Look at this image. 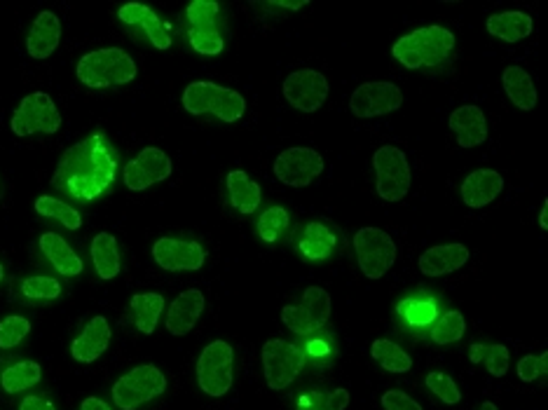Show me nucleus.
Wrapping results in <instances>:
<instances>
[{
    "instance_id": "f257e3e1",
    "label": "nucleus",
    "mask_w": 548,
    "mask_h": 410,
    "mask_svg": "<svg viewBox=\"0 0 548 410\" xmlns=\"http://www.w3.org/2000/svg\"><path fill=\"white\" fill-rule=\"evenodd\" d=\"M118 176V153L104 132H94L64 150L52 174V188L78 202H94Z\"/></svg>"
},
{
    "instance_id": "f03ea898",
    "label": "nucleus",
    "mask_w": 548,
    "mask_h": 410,
    "mask_svg": "<svg viewBox=\"0 0 548 410\" xmlns=\"http://www.w3.org/2000/svg\"><path fill=\"white\" fill-rule=\"evenodd\" d=\"M455 50V36L445 26H422L396 40L394 59L406 68L441 66Z\"/></svg>"
},
{
    "instance_id": "7ed1b4c3",
    "label": "nucleus",
    "mask_w": 548,
    "mask_h": 410,
    "mask_svg": "<svg viewBox=\"0 0 548 410\" xmlns=\"http://www.w3.org/2000/svg\"><path fill=\"white\" fill-rule=\"evenodd\" d=\"M78 80L92 90H108V87L129 85L136 78V64L120 47H104V50L87 52L75 66Z\"/></svg>"
},
{
    "instance_id": "20e7f679",
    "label": "nucleus",
    "mask_w": 548,
    "mask_h": 410,
    "mask_svg": "<svg viewBox=\"0 0 548 410\" xmlns=\"http://www.w3.org/2000/svg\"><path fill=\"white\" fill-rule=\"evenodd\" d=\"M183 108L190 115H214L223 122H237L244 118L246 101L239 92L221 87L216 82H190L183 92Z\"/></svg>"
},
{
    "instance_id": "39448f33",
    "label": "nucleus",
    "mask_w": 548,
    "mask_h": 410,
    "mask_svg": "<svg viewBox=\"0 0 548 410\" xmlns=\"http://www.w3.org/2000/svg\"><path fill=\"white\" fill-rule=\"evenodd\" d=\"M235 382V350L225 340H214L197 359V385L207 396H225Z\"/></svg>"
},
{
    "instance_id": "423d86ee",
    "label": "nucleus",
    "mask_w": 548,
    "mask_h": 410,
    "mask_svg": "<svg viewBox=\"0 0 548 410\" xmlns=\"http://www.w3.org/2000/svg\"><path fill=\"white\" fill-rule=\"evenodd\" d=\"M375 190L385 202H401L413 186L408 157L401 148L382 146L373 155Z\"/></svg>"
},
{
    "instance_id": "0eeeda50",
    "label": "nucleus",
    "mask_w": 548,
    "mask_h": 410,
    "mask_svg": "<svg viewBox=\"0 0 548 410\" xmlns=\"http://www.w3.org/2000/svg\"><path fill=\"white\" fill-rule=\"evenodd\" d=\"M167 392V378L153 364L136 366L113 385V401L120 410H136Z\"/></svg>"
},
{
    "instance_id": "6e6552de",
    "label": "nucleus",
    "mask_w": 548,
    "mask_h": 410,
    "mask_svg": "<svg viewBox=\"0 0 548 410\" xmlns=\"http://www.w3.org/2000/svg\"><path fill=\"white\" fill-rule=\"evenodd\" d=\"M260 359H263L267 387L274 389V392H284L286 387H291L305 366V352L289 340L279 338L267 340L263 352H260Z\"/></svg>"
},
{
    "instance_id": "1a4fd4ad",
    "label": "nucleus",
    "mask_w": 548,
    "mask_h": 410,
    "mask_svg": "<svg viewBox=\"0 0 548 410\" xmlns=\"http://www.w3.org/2000/svg\"><path fill=\"white\" fill-rule=\"evenodd\" d=\"M218 12L221 5L214 0H193L186 8L190 47L204 57H216L225 50V40L218 31Z\"/></svg>"
},
{
    "instance_id": "9d476101",
    "label": "nucleus",
    "mask_w": 548,
    "mask_h": 410,
    "mask_svg": "<svg viewBox=\"0 0 548 410\" xmlns=\"http://www.w3.org/2000/svg\"><path fill=\"white\" fill-rule=\"evenodd\" d=\"M331 293L321 286H307L300 305H286L282 310V321L289 331L298 336H312L324 328L331 319Z\"/></svg>"
},
{
    "instance_id": "9b49d317",
    "label": "nucleus",
    "mask_w": 548,
    "mask_h": 410,
    "mask_svg": "<svg viewBox=\"0 0 548 410\" xmlns=\"http://www.w3.org/2000/svg\"><path fill=\"white\" fill-rule=\"evenodd\" d=\"M354 251L363 277L368 279H382L396 261L394 239L380 228H361L356 232Z\"/></svg>"
},
{
    "instance_id": "f8f14e48",
    "label": "nucleus",
    "mask_w": 548,
    "mask_h": 410,
    "mask_svg": "<svg viewBox=\"0 0 548 410\" xmlns=\"http://www.w3.org/2000/svg\"><path fill=\"white\" fill-rule=\"evenodd\" d=\"M12 134H57L61 127V113L50 94L33 92L19 101L15 115H12Z\"/></svg>"
},
{
    "instance_id": "ddd939ff",
    "label": "nucleus",
    "mask_w": 548,
    "mask_h": 410,
    "mask_svg": "<svg viewBox=\"0 0 548 410\" xmlns=\"http://www.w3.org/2000/svg\"><path fill=\"white\" fill-rule=\"evenodd\" d=\"M324 172V157L314 148H286L274 160V176L291 188H307Z\"/></svg>"
},
{
    "instance_id": "4468645a",
    "label": "nucleus",
    "mask_w": 548,
    "mask_h": 410,
    "mask_svg": "<svg viewBox=\"0 0 548 410\" xmlns=\"http://www.w3.org/2000/svg\"><path fill=\"white\" fill-rule=\"evenodd\" d=\"M403 106V92L394 82H363L349 99V111L356 118H378L399 111Z\"/></svg>"
},
{
    "instance_id": "2eb2a0df",
    "label": "nucleus",
    "mask_w": 548,
    "mask_h": 410,
    "mask_svg": "<svg viewBox=\"0 0 548 410\" xmlns=\"http://www.w3.org/2000/svg\"><path fill=\"white\" fill-rule=\"evenodd\" d=\"M284 97L300 113H317L328 99V80L314 68H300L284 80Z\"/></svg>"
},
{
    "instance_id": "dca6fc26",
    "label": "nucleus",
    "mask_w": 548,
    "mask_h": 410,
    "mask_svg": "<svg viewBox=\"0 0 548 410\" xmlns=\"http://www.w3.org/2000/svg\"><path fill=\"white\" fill-rule=\"evenodd\" d=\"M153 258L167 272H197L207 263V251L200 242L162 237L153 244Z\"/></svg>"
},
{
    "instance_id": "f3484780",
    "label": "nucleus",
    "mask_w": 548,
    "mask_h": 410,
    "mask_svg": "<svg viewBox=\"0 0 548 410\" xmlns=\"http://www.w3.org/2000/svg\"><path fill=\"white\" fill-rule=\"evenodd\" d=\"M171 172H174V167L162 148H143L125 167V186L134 193H141L155 183L167 181Z\"/></svg>"
},
{
    "instance_id": "a211bd4d",
    "label": "nucleus",
    "mask_w": 548,
    "mask_h": 410,
    "mask_svg": "<svg viewBox=\"0 0 548 410\" xmlns=\"http://www.w3.org/2000/svg\"><path fill=\"white\" fill-rule=\"evenodd\" d=\"M118 17L122 24L139 29L143 36L148 38V43L157 47V50H169L171 47V31L169 24L162 22V17H157L155 10H150L143 3H127L118 10Z\"/></svg>"
},
{
    "instance_id": "6ab92c4d",
    "label": "nucleus",
    "mask_w": 548,
    "mask_h": 410,
    "mask_svg": "<svg viewBox=\"0 0 548 410\" xmlns=\"http://www.w3.org/2000/svg\"><path fill=\"white\" fill-rule=\"evenodd\" d=\"M111 324L106 317H94L87 321V326L82 328L80 336L71 343V354L80 364H94L101 354L111 345Z\"/></svg>"
},
{
    "instance_id": "aec40b11",
    "label": "nucleus",
    "mask_w": 548,
    "mask_h": 410,
    "mask_svg": "<svg viewBox=\"0 0 548 410\" xmlns=\"http://www.w3.org/2000/svg\"><path fill=\"white\" fill-rule=\"evenodd\" d=\"M469 261V246L450 242L438 244L424 251L420 256V272L424 277H445L464 268Z\"/></svg>"
},
{
    "instance_id": "412c9836",
    "label": "nucleus",
    "mask_w": 548,
    "mask_h": 410,
    "mask_svg": "<svg viewBox=\"0 0 548 410\" xmlns=\"http://www.w3.org/2000/svg\"><path fill=\"white\" fill-rule=\"evenodd\" d=\"M204 307H207V300H204V293L200 289L183 291L181 296L169 305L167 331L171 336H188V333L197 326V321H200Z\"/></svg>"
},
{
    "instance_id": "4be33fe9",
    "label": "nucleus",
    "mask_w": 548,
    "mask_h": 410,
    "mask_svg": "<svg viewBox=\"0 0 548 410\" xmlns=\"http://www.w3.org/2000/svg\"><path fill=\"white\" fill-rule=\"evenodd\" d=\"M450 129L460 148H476L488 141V118L478 106H460L450 113Z\"/></svg>"
},
{
    "instance_id": "5701e85b",
    "label": "nucleus",
    "mask_w": 548,
    "mask_h": 410,
    "mask_svg": "<svg viewBox=\"0 0 548 410\" xmlns=\"http://www.w3.org/2000/svg\"><path fill=\"white\" fill-rule=\"evenodd\" d=\"M504 190L502 174L495 169H478L471 172L462 183V200L471 209H483L490 202H495L499 193Z\"/></svg>"
},
{
    "instance_id": "b1692460",
    "label": "nucleus",
    "mask_w": 548,
    "mask_h": 410,
    "mask_svg": "<svg viewBox=\"0 0 548 410\" xmlns=\"http://www.w3.org/2000/svg\"><path fill=\"white\" fill-rule=\"evenodd\" d=\"M61 43V22L54 12L45 10L33 19L29 38H26V50L33 59H47L57 52Z\"/></svg>"
},
{
    "instance_id": "393cba45",
    "label": "nucleus",
    "mask_w": 548,
    "mask_h": 410,
    "mask_svg": "<svg viewBox=\"0 0 548 410\" xmlns=\"http://www.w3.org/2000/svg\"><path fill=\"white\" fill-rule=\"evenodd\" d=\"M335 249H338V237H335V232L326 223L312 221L300 232L298 251L307 261L324 263L335 254Z\"/></svg>"
},
{
    "instance_id": "a878e982",
    "label": "nucleus",
    "mask_w": 548,
    "mask_h": 410,
    "mask_svg": "<svg viewBox=\"0 0 548 410\" xmlns=\"http://www.w3.org/2000/svg\"><path fill=\"white\" fill-rule=\"evenodd\" d=\"M40 251H43V256L47 261L52 263V268L59 272V275L64 277H78L82 268V258L75 254L71 249V244L66 242L64 237H59L57 232H45V235H40L38 239Z\"/></svg>"
},
{
    "instance_id": "bb28decb",
    "label": "nucleus",
    "mask_w": 548,
    "mask_h": 410,
    "mask_svg": "<svg viewBox=\"0 0 548 410\" xmlns=\"http://www.w3.org/2000/svg\"><path fill=\"white\" fill-rule=\"evenodd\" d=\"M225 186H228L230 204L239 211V214H256L260 202H263V190H260L258 183L253 181L249 174L242 172V169H235V172H230L228 179H225Z\"/></svg>"
},
{
    "instance_id": "cd10ccee",
    "label": "nucleus",
    "mask_w": 548,
    "mask_h": 410,
    "mask_svg": "<svg viewBox=\"0 0 548 410\" xmlns=\"http://www.w3.org/2000/svg\"><path fill=\"white\" fill-rule=\"evenodd\" d=\"M502 85L506 97L518 111H534L537 106V87H534L532 75L523 66H506L502 73Z\"/></svg>"
},
{
    "instance_id": "c85d7f7f",
    "label": "nucleus",
    "mask_w": 548,
    "mask_h": 410,
    "mask_svg": "<svg viewBox=\"0 0 548 410\" xmlns=\"http://www.w3.org/2000/svg\"><path fill=\"white\" fill-rule=\"evenodd\" d=\"M92 261L94 270H97L99 279H115L122 270V258H120V246L111 232H99L92 239Z\"/></svg>"
},
{
    "instance_id": "c756f323",
    "label": "nucleus",
    "mask_w": 548,
    "mask_h": 410,
    "mask_svg": "<svg viewBox=\"0 0 548 410\" xmlns=\"http://www.w3.org/2000/svg\"><path fill=\"white\" fill-rule=\"evenodd\" d=\"M488 33L499 40H506V43H518V40H525L532 36V17L525 15V12H499V15L488 17Z\"/></svg>"
},
{
    "instance_id": "7c9ffc66",
    "label": "nucleus",
    "mask_w": 548,
    "mask_h": 410,
    "mask_svg": "<svg viewBox=\"0 0 548 410\" xmlns=\"http://www.w3.org/2000/svg\"><path fill=\"white\" fill-rule=\"evenodd\" d=\"M164 298L160 293H136V296L129 300V312L134 317V326L139 328L143 336H153L157 324H160V317L164 312Z\"/></svg>"
},
{
    "instance_id": "2f4dec72",
    "label": "nucleus",
    "mask_w": 548,
    "mask_h": 410,
    "mask_svg": "<svg viewBox=\"0 0 548 410\" xmlns=\"http://www.w3.org/2000/svg\"><path fill=\"white\" fill-rule=\"evenodd\" d=\"M40 378H43V368H40L38 361L24 359L8 366L3 373H0V387H3V392L8 394H19V392H26V389L36 387Z\"/></svg>"
},
{
    "instance_id": "473e14b6",
    "label": "nucleus",
    "mask_w": 548,
    "mask_h": 410,
    "mask_svg": "<svg viewBox=\"0 0 548 410\" xmlns=\"http://www.w3.org/2000/svg\"><path fill=\"white\" fill-rule=\"evenodd\" d=\"M509 359L511 354L506 350V345L499 343H474L469 350L471 364L488 368V373L495 375V378L509 373Z\"/></svg>"
},
{
    "instance_id": "72a5a7b5",
    "label": "nucleus",
    "mask_w": 548,
    "mask_h": 410,
    "mask_svg": "<svg viewBox=\"0 0 548 410\" xmlns=\"http://www.w3.org/2000/svg\"><path fill=\"white\" fill-rule=\"evenodd\" d=\"M371 357L385 368L387 373H408L413 368V359L406 354L401 345H396L394 340L380 338L371 345Z\"/></svg>"
},
{
    "instance_id": "f704fd0d",
    "label": "nucleus",
    "mask_w": 548,
    "mask_h": 410,
    "mask_svg": "<svg viewBox=\"0 0 548 410\" xmlns=\"http://www.w3.org/2000/svg\"><path fill=\"white\" fill-rule=\"evenodd\" d=\"M396 312L403 321L415 328H429L438 319V305L434 298H403L399 305H396Z\"/></svg>"
},
{
    "instance_id": "c9c22d12",
    "label": "nucleus",
    "mask_w": 548,
    "mask_h": 410,
    "mask_svg": "<svg viewBox=\"0 0 548 410\" xmlns=\"http://www.w3.org/2000/svg\"><path fill=\"white\" fill-rule=\"evenodd\" d=\"M467 333V321L460 310H448L445 314H438V319L431 324V340L436 345H452L460 343Z\"/></svg>"
},
{
    "instance_id": "e433bc0d",
    "label": "nucleus",
    "mask_w": 548,
    "mask_h": 410,
    "mask_svg": "<svg viewBox=\"0 0 548 410\" xmlns=\"http://www.w3.org/2000/svg\"><path fill=\"white\" fill-rule=\"evenodd\" d=\"M36 211H38V216L54 218V221H59L68 230H78L82 225L80 211L71 207V204L57 200V197H52V195H40L36 200Z\"/></svg>"
},
{
    "instance_id": "4c0bfd02",
    "label": "nucleus",
    "mask_w": 548,
    "mask_h": 410,
    "mask_svg": "<svg viewBox=\"0 0 548 410\" xmlns=\"http://www.w3.org/2000/svg\"><path fill=\"white\" fill-rule=\"evenodd\" d=\"M347 389H333V392H307L298 399V410H345L349 406Z\"/></svg>"
},
{
    "instance_id": "58836bf2",
    "label": "nucleus",
    "mask_w": 548,
    "mask_h": 410,
    "mask_svg": "<svg viewBox=\"0 0 548 410\" xmlns=\"http://www.w3.org/2000/svg\"><path fill=\"white\" fill-rule=\"evenodd\" d=\"M289 211L284 207H270L265 209L258 218V235L263 242L274 244L279 237L284 235V230L289 228Z\"/></svg>"
},
{
    "instance_id": "ea45409f",
    "label": "nucleus",
    "mask_w": 548,
    "mask_h": 410,
    "mask_svg": "<svg viewBox=\"0 0 548 410\" xmlns=\"http://www.w3.org/2000/svg\"><path fill=\"white\" fill-rule=\"evenodd\" d=\"M31 333V321L19 314L0 319V350H15L22 340Z\"/></svg>"
},
{
    "instance_id": "a19ab883",
    "label": "nucleus",
    "mask_w": 548,
    "mask_h": 410,
    "mask_svg": "<svg viewBox=\"0 0 548 410\" xmlns=\"http://www.w3.org/2000/svg\"><path fill=\"white\" fill-rule=\"evenodd\" d=\"M427 389L431 394L436 396L438 401H443L445 406H457V403L462 401V392L460 387H457V382L450 378L448 373H441V371H434L427 375Z\"/></svg>"
},
{
    "instance_id": "79ce46f5",
    "label": "nucleus",
    "mask_w": 548,
    "mask_h": 410,
    "mask_svg": "<svg viewBox=\"0 0 548 410\" xmlns=\"http://www.w3.org/2000/svg\"><path fill=\"white\" fill-rule=\"evenodd\" d=\"M22 296L50 303V300H57L61 296V284L52 277H29L22 284Z\"/></svg>"
},
{
    "instance_id": "37998d69",
    "label": "nucleus",
    "mask_w": 548,
    "mask_h": 410,
    "mask_svg": "<svg viewBox=\"0 0 548 410\" xmlns=\"http://www.w3.org/2000/svg\"><path fill=\"white\" fill-rule=\"evenodd\" d=\"M548 373V354H525L518 361V378L523 382H534Z\"/></svg>"
},
{
    "instance_id": "c03bdc74",
    "label": "nucleus",
    "mask_w": 548,
    "mask_h": 410,
    "mask_svg": "<svg viewBox=\"0 0 548 410\" xmlns=\"http://www.w3.org/2000/svg\"><path fill=\"white\" fill-rule=\"evenodd\" d=\"M382 408L385 410H424L420 403H417L413 396L406 392H399V389H392V392L382 394Z\"/></svg>"
},
{
    "instance_id": "a18cd8bd",
    "label": "nucleus",
    "mask_w": 548,
    "mask_h": 410,
    "mask_svg": "<svg viewBox=\"0 0 548 410\" xmlns=\"http://www.w3.org/2000/svg\"><path fill=\"white\" fill-rule=\"evenodd\" d=\"M19 410H57V406L50 399H45V396L29 394L19 403Z\"/></svg>"
},
{
    "instance_id": "49530a36",
    "label": "nucleus",
    "mask_w": 548,
    "mask_h": 410,
    "mask_svg": "<svg viewBox=\"0 0 548 410\" xmlns=\"http://www.w3.org/2000/svg\"><path fill=\"white\" fill-rule=\"evenodd\" d=\"M307 352L312 354V357H328V354H333V347L324 343V340H310V343H307Z\"/></svg>"
},
{
    "instance_id": "de8ad7c7",
    "label": "nucleus",
    "mask_w": 548,
    "mask_h": 410,
    "mask_svg": "<svg viewBox=\"0 0 548 410\" xmlns=\"http://www.w3.org/2000/svg\"><path fill=\"white\" fill-rule=\"evenodd\" d=\"M80 410H113L104 399H99V396H89V399L82 401Z\"/></svg>"
},
{
    "instance_id": "09e8293b",
    "label": "nucleus",
    "mask_w": 548,
    "mask_h": 410,
    "mask_svg": "<svg viewBox=\"0 0 548 410\" xmlns=\"http://www.w3.org/2000/svg\"><path fill=\"white\" fill-rule=\"evenodd\" d=\"M274 8H284V10H300V8H307V0H300V3H272Z\"/></svg>"
},
{
    "instance_id": "8fccbe9b",
    "label": "nucleus",
    "mask_w": 548,
    "mask_h": 410,
    "mask_svg": "<svg viewBox=\"0 0 548 410\" xmlns=\"http://www.w3.org/2000/svg\"><path fill=\"white\" fill-rule=\"evenodd\" d=\"M539 225L541 230H548V200H544V209H541L539 214Z\"/></svg>"
},
{
    "instance_id": "3c124183",
    "label": "nucleus",
    "mask_w": 548,
    "mask_h": 410,
    "mask_svg": "<svg viewBox=\"0 0 548 410\" xmlns=\"http://www.w3.org/2000/svg\"><path fill=\"white\" fill-rule=\"evenodd\" d=\"M481 410H499V408H497V403H492V401H483V403H481Z\"/></svg>"
},
{
    "instance_id": "603ef678",
    "label": "nucleus",
    "mask_w": 548,
    "mask_h": 410,
    "mask_svg": "<svg viewBox=\"0 0 548 410\" xmlns=\"http://www.w3.org/2000/svg\"><path fill=\"white\" fill-rule=\"evenodd\" d=\"M5 279V270H3V265H0V282H3Z\"/></svg>"
}]
</instances>
